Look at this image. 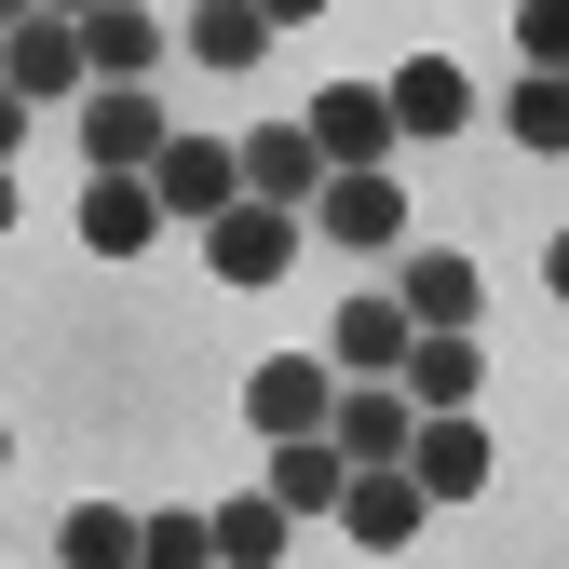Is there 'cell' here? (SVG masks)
I'll return each mask as SVG.
<instances>
[{
	"label": "cell",
	"instance_id": "cell-1",
	"mask_svg": "<svg viewBox=\"0 0 569 569\" xmlns=\"http://www.w3.org/2000/svg\"><path fill=\"white\" fill-rule=\"evenodd\" d=\"M299 244H312V218H299V203H258V190L203 218V271H218L231 299H271V284L299 271Z\"/></svg>",
	"mask_w": 569,
	"mask_h": 569
},
{
	"label": "cell",
	"instance_id": "cell-2",
	"mask_svg": "<svg viewBox=\"0 0 569 569\" xmlns=\"http://www.w3.org/2000/svg\"><path fill=\"white\" fill-rule=\"evenodd\" d=\"M68 122H82V177H150L163 163V109H150V82H82V109H68Z\"/></svg>",
	"mask_w": 569,
	"mask_h": 569
},
{
	"label": "cell",
	"instance_id": "cell-3",
	"mask_svg": "<svg viewBox=\"0 0 569 569\" xmlns=\"http://www.w3.org/2000/svg\"><path fill=\"white\" fill-rule=\"evenodd\" d=\"M312 231H326L339 258H393V244H407V190H393V163L326 177V190H312Z\"/></svg>",
	"mask_w": 569,
	"mask_h": 569
},
{
	"label": "cell",
	"instance_id": "cell-4",
	"mask_svg": "<svg viewBox=\"0 0 569 569\" xmlns=\"http://www.w3.org/2000/svg\"><path fill=\"white\" fill-rule=\"evenodd\" d=\"M299 136L326 150V177H352V163H393V150H407V136H393V96H380V82H326V96L299 109Z\"/></svg>",
	"mask_w": 569,
	"mask_h": 569
},
{
	"label": "cell",
	"instance_id": "cell-5",
	"mask_svg": "<svg viewBox=\"0 0 569 569\" xmlns=\"http://www.w3.org/2000/svg\"><path fill=\"white\" fill-rule=\"evenodd\" d=\"M326 407H339L326 352H258V367H244V420H258V435H326Z\"/></svg>",
	"mask_w": 569,
	"mask_h": 569
},
{
	"label": "cell",
	"instance_id": "cell-6",
	"mask_svg": "<svg viewBox=\"0 0 569 569\" xmlns=\"http://www.w3.org/2000/svg\"><path fill=\"white\" fill-rule=\"evenodd\" d=\"M0 82H14L28 109H68V96H82V28H68V14H14V28H0Z\"/></svg>",
	"mask_w": 569,
	"mask_h": 569
},
{
	"label": "cell",
	"instance_id": "cell-7",
	"mask_svg": "<svg viewBox=\"0 0 569 569\" xmlns=\"http://www.w3.org/2000/svg\"><path fill=\"white\" fill-rule=\"evenodd\" d=\"M407 488H420V502H475V488H488V435H475V407H435V420H420V435H407Z\"/></svg>",
	"mask_w": 569,
	"mask_h": 569
},
{
	"label": "cell",
	"instance_id": "cell-8",
	"mask_svg": "<svg viewBox=\"0 0 569 569\" xmlns=\"http://www.w3.org/2000/svg\"><path fill=\"white\" fill-rule=\"evenodd\" d=\"M393 312L407 326H475L488 312V271L448 258V244H393Z\"/></svg>",
	"mask_w": 569,
	"mask_h": 569
},
{
	"label": "cell",
	"instance_id": "cell-9",
	"mask_svg": "<svg viewBox=\"0 0 569 569\" xmlns=\"http://www.w3.org/2000/svg\"><path fill=\"white\" fill-rule=\"evenodd\" d=\"M420 516H435V502L407 488V461H367V475L339 488V516H326V529H339V542H367V556H407V542H420Z\"/></svg>",
	"mask_w": 569,
	"mask_h": 569
},
{
	"label": "cell",
	"instance_id": "cell-10",
	"mask_svg": "<svg viewBox=\"0 0 569 569\" xmlns=\"http://www.w3.org/2000/svg\"><path fill=\"white\" fill-rule=\"evenodd\" d=\"M380 96H393V136H407V150H448V136L475 122V82H461L448 54H407V68H393Z\"/></svg>",
	"mask_w": 569,
	"mask_h": 569
},
{
	"label": "cell",
	"instance_id": "cell-11",
	"mask_svg": "<svg viewBox=\"0 0 569 569\" xmlns=\"http://www.w3.org/2000/svg\"><path fill=\"white\" fill-rule=\"evenodd\" d=\"M150 190H163V218H218V203H244V163H231V136H163V163H150Z\"/></svg>",
	"mask_w": 569,
	"mask_h": 569
},
{
	"label": "cell",
	"instance_id": "cell-12",
	"mask_svg": "<svg viewBox=\"0 0 569 569\" xmlns=\"http://www.w3.org/2000/svg\"><path fill=\"white\" fill-rule=\"evenodd\" d=\"M407 339H420V326L393 312V284H367V299H339V312H326V367H339V380H393V367H407Z\"/></svg>",
	"mask_w": 569,
	"mask_h": 569
},
{
	"label": "cell",
	"instance_id": "cell-13",
	"mask_svg": "<svg viewBox=\"0 0 569 569\" xmlns=\"http://www.w3.org/2000/svg\"><path fill=\"white\" fill-rule=\"evenodd\" d=\"M407 435H420V407L393 393V380H339V407H326V448L367 475V461H407Z\"/></svg>",
	"mask_w": 569,
	"mask_h": 569
},
{
	"label": "cell",
	"instance_id": "cell-14",
	"mask_svg": "<svg viewBox=\"0 0 569 569\" xmlns=\"http://www.w3.org/2000/svg\"><path fill=\"white\" fill-rule=\"evenodd\" d=\"M393 393H407L420 420H435V407H475V393H488L475 326H420V339H407V367H393Z\"/></svg>",
	"mask_w": 569,
	"mask_h": 569
},
{
	"label": "cell",
	"instance_id": "cell-15",
	"mask_svg": "<svg viewBox=\"0 0 569 569\" xmlns=\"http://www.w3.org/2000/svg\"><path fill=\"white\" fill-rule=\"evenodd\" d=\"M68 28H82V82H150L163 68V14H136V0H96Z\"/></svg>",
	"mask_w": 569,
	"mask_h": 569
},
{
	"label": "cell",
	"instance_id": "cell-16",
	"mask_svg": "<svg viewBox=\"0 0 569 569\" xmlns=\"http://www.w3.org/2000/svg\"><path fill=\"white\" fill-rule=\"evenodd\" d=\"M231 163H244V190H258V203H299V218H312V190H326V150H312L299 122H258V136H231Z\"/></svg>",
	"mask_w": 569,
	"mask_h": 569
},
{
	"label": "cell",
	"instance_id": "cell-17",
	"mask_svg": "<svg viewBox=\"0 0 569 569\" xmlns=\"http://www.w3.org/2000/svg\"><path fill=\"white\" fill-rule=\"evenodd\" d=\"M82 244L96 258H150L163 244V190L150 177H82Z\"/></svg>",
	"mask_w": 569,
	"mask_h": 569
},
{
	"label": "cell",
	"instance_id": "cell-18",
	"mask_svg": "<svg viewBox=\"0 0 569 569\" xmlns=\"http://www.w3.org/2000/svg\"><path fill=\"white\" fill-rule=\"evenodd\" d=\"M258 488H271L299 529H326V516H339V488H352V461H339L326 435H271V475H258Z\"/></svg>",
	"mask_w": 569,
	"mask_h": 569
},
{
	"label": "cell",
	"instance_id": "cell-19",
	"mask_svg": "<svg viewBox=\"0 0 569 569\" xmlns=\"http://www.w3.org/2000/svg\"><path fill=\"white\" fill-rule=\"evenodd\" d=\"M177 41H190V54H203V68H218V82H244V68H258V54H271V41H284V28H271V14H258V0H203V14H190V28H177Z\"/></svg>",
	"mask_w": 569,
	"mask_h": 569
},
{
	"label": "cell",
	"instance_id": "cell-20",
	"mask_svg": "<svg viewBox=\"0 0 569 569\" xmlns=\"http://www.w3.org/2000/svg\"><path fill=\"white\" fill-rule=\"evenodd\" d=\"M502 136L529 163H569V68H516V96H502Z\"/></svg>",
	"mask_w": 569,
	"mask_h": 569
},
{
	"label": "cell",
	"instance_id": "cell-21",
	"mask_svg": "<svg viewBox=\"0 0 569 569\" xmlns=\"http://www.w3.org/2000/svg\"><path fill=\"white\" fill-rule=\"evenodd\" d=\"M284 529H299V516H284L271 488H231V502H218V569H284Z\"/></svg>",
	"mask_w": 569,
	"mask_h": 569
},
{
	"label": "cell",
	"instance_id": "cell-22",
	"mask_svg": "<svg viewBox=\"0 0 569 569\" xmlns=\"http://www.w3.org/2000/svg\"><path fill=\"white\" fill-rule=\"evenodd\" d=\"M136 569H218V516H203V502L136 516Z\"/></svg>",
	"mask_w": 569,
	"mask_h": 569
},
{
	"label": "cell",
	"instance_id": "cell-23",
	"mask_svg": "<svg viewBox=\"0 0 569 569\" xmlns=\"http://www.w3.org/2000/svg\"><path fill=\"white\" fill-rule=\"evenodd\" d=\"M54 556H68V569H136V516H122V502H68Z\"/></svg>",
	"mask_w": 569,
	"mask_h": 569
},
{
	"label": "cell",
	"instance_id": "cell-24",
	"mask_svg": "<svg viewBox=\"0 0 569 569\" xmlns=\"http://www.w3.org/2000/svg\"><path fill=\"white\" fill-rule=\"evenodd\" d=\"M516 68H569V0H516Z\"/></svg>",
	"mask_w": 569,
	"mask_h": 569
},
{
	"label": "cell",
	"instance_id": "cell-25",
	"mask_svg": "<svg viewBox=\"0 0 569 569\" xmlns=\"http://www.w3.org/2000/svg\"><path fill=\"white\" fill-rule=\"evenodd\" d=\"M28 122H41V109H28L14 82H0V163H14V150H28Z\"/></svg>",
	"mask_w": 569,
	"mask_h": 569
},
{
	"label": "cell",
	"instance_id": "cell-26",
	"mask_svg": "<svg viewBox=\"0 0 569 569\" xmlns=\"http://www.w3.org/2000/svg\"><path fill=\"white\" fill-rule=\"evenodd\" d=\"M258 14H271V28H312V14H326V0H258Z\"/></svg>",
	"mask_w": 569,
	"mask_h": 569
},
{
	"label": "cell",
	"instance_id": "cell-27",
	"mask_svg": "<svg viewBox=\"0 0 569 569\" xmlns=\"http://www.w3.org/2000/svg\"><path fill=\"white\" fill-rule=\"evenodd\" d=\"M542 284H556V299H569V231H556V244H542Z\"/></svg>",
	"mask_w": 569,
	"mask_h": 569
},
{
	"label": "cell",
	"instance_id": "cell-28",
	"mask_svg": "<svg viewBox=\"0 0 569 569\" xmlns=\"http://www.w3.org/2000/svg\"><path fill=\"white\" fill-rule=\"evenodd\" d=\"M0 231H14V163H0Z\"/></svg>",
	"mask_w": 569,
	"mask_h": 569
},
{
	"label": "cell",
	"instance_id": "cell-29",
	"mask_svg": "<svg viewBox=\"0 0 569 569\" xmlns=\"http://www.w3.org/2000/svg\"><path fill=\"white\" fill-rule=\"evenodd\" d=\"M14 14H41V0H0V28H14Z\"/></svg>",
	"mask_w": 569,
	"mask_h": 569
},
{
	"label": "cell",
	"instance_id": "cell-30",
	"mask_svg": "<svg viewBox=\"0 0 569 569\" xmlns=\"http://www.w3.org/2000/svg\"><path fill=\"white\" fill-rule=\"evenodd\" d=\"M41 14H96V0H41Z\"/></svg>",
	"mask_w": 569,
	"mask_h": 569
},
{
	"label": "cell",
	"instance_id": "cell-31",
	"mask_svg": "<svg viewBox=\"0 0 569 569\" xmlns=\"http://www.w3.org/2000/svg\"><path fill=\"white\" fill-rule=\"evenodd\" d=\"M0 461H14V435H0Z\"/></svg>",
	"mask_w": 569,
	"mask_h": 569
}]
</instances>
